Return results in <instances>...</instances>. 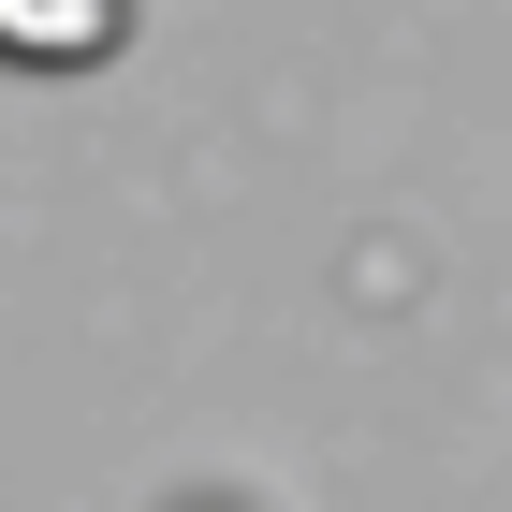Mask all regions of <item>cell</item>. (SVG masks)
<instances>
[{
	"mask_svg": "<svg viewBox=\"0 0 512 512\" xmlns=\"http://www.w3.org/2000/svg\"><path fill=\"white\" fill-rule=\"evenodd\" d=\"M0 44H15L30 74H88V59L132 44V0H0Z\"/></svg>",
	"mask_w": 512,
	"mask_h": 512,
	"instance_id": "obj_1",
	"label": "cell"
}]
</instances>
